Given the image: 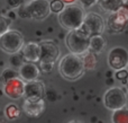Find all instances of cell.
Segmentation results:
<instances>
[{
  "instance_id": "6da1fadb",
  "label": "cell",
  "mask_w": 128,
  "mask_h": 123,
  "mask_svg": "<svg viewBox=\"0 0 128 123\" xmlns=\"http://www.w3.org/2000/svg\"><path fill=\"white\" fill-rule=\"evenodd\" d=\"M84 65L82 56L75 53H68L64 55L58 63V72L64 79L68 81H75L83 76Z\"/></svg>"
},
{
  "instance_id": "7a4b0ae2",
  "label": "cell",
  "mask_w": 128,
  "mask_h": 123,
  "mask_svg": "<svg viewBox=\"0 0 128 123\" xmlns=\"http://www.w3.org/2000/svg\"><path fill=\"white\" fill-rule=\"evenodd\" d=\"M83 9L84 8L82 7L81 4L78 5L74 2L68 4L58 16L60 25L68 31L79 28L83 23L84 17H86Z\"/></svg>"
},
{
  "instance_id": "3957f363",
  "label": "cell",
  "mask_w": 128,
  "mask_h": 123,
  "mask_svg": "<svg viewBox=\"0 0 128 123\" xmlns=\"http://www.w3.org/2000/svg\"><path fill=\"white\" fill-rule=\"evenodd\" d=\"M90 36L79 28L71 29L65 37V44L70 52L82 55L90 50Z\"/></svg>"
},
{
  "instance_id": "277c9868",
  "label": "cell",
  "mask_w": 128,
  "mask_h": 123,
  "mask_svg": "<svg viewBox=\"0 0 128 123\" xmlns=\"http://www.w3.org/2000/svg\"><path fill=\"white\" fill-rule=\"evenodd\" d=\"M24 44L22 34L15 29H8L0 36V47L4 53L9 55H12L22 51Z\"/></svg>"
},
{
  "instance_id": "5b68a950",
  "label": "cell",
  "mask_w": 128,
  "mask_h": 123,
  "mask_svg": "<svg viewBox=\"0 0 128 123\" xmlns=\"http://www.w3.org/2000/svg\"><path fill=\"white\" fill-rule=\"evenodd\" d=\"M79 29L90 37L94 35H101L102 32L104 31V20L99 14L88 13L86 14L84 20L79 27Z\"/></svg>"
},
{
  "instance_id": "8992f818",
  "label": "cell",
  "mask_w": 128,
  "mask_h": 123,
  "mask_svg": "<svg viewBox=\"0 0 128 123\" xmlns=\"http://www.w3.org/2000/svg\"><path fill=\"white\" fill-rule=\"evenodd\" d=\"M127 95L122 88L112 87L104 93V103L108 110L116 111L125 107L127 105Z\"/></svg>"
},
{
  "instance_id": "52a82bcc",
  "label": "cell",
  "mask_w": 128,
  "mask_h": 123,
  "mask_svg": "<svg viewBox=\"0 0 128 123\" xmlns=\"http://www.w3.org/2000/svg\"><path fill=\"white\" fill-rule=\"evenodd\" d=\"M107 62L109 67L115 71L125 69L128 66V51L122 46L114 47L109 51Z\"/></svg>"
},
{
  "instance_id": "ba28073f",
  "label": "cell",
  "mask_w": 128,
  "mask_h": 123,
  "mask_svg": "<svg viewBox=\"0 0 128 123\" xmlns=\"http://www.w3.org/2000/svg\"><path fill=\"white\" fill-rule=\"evenodd\" d=\"M108 27L114 33L122 32L128 25V8L122 6L119 10L110 13L108 17Z\"/></svg>"
},
{
  "instance_id": "9c48e42d",
  "label": "cell",
  "mask_w": 128,
  "mask_h": 123,
  "mask_svg": "<svg viewBox=\"0 0 128 123\" xmlns=\"http://www.w3.org/2000/svg\"><path fill=\"white\" fill-rule=\"evenodd\" d=\"M27 8L29 10L32 19L44 20L52 13L51 2L48 0H32L27 4Z\"/></svg>"
},
{
  "instance_id": "30bf717a",
  "label": "cell",
  "mask_w": 128,
  "mask_h": 123,
  "mask_svg": "<svg viewBox=\"0 0 128 123\" xmlns=\"http://www.w3.org/2000/svg\"><path fill=\"white\" fill-rule=\"evenodd\" d=\"M25 86H26V83L24 79L17 77V78H14L4 84L2 90L7 97L16 101V99H19L25 96Z\"/></svg>"
},
{
  "instance_id": "8fae6325",
  "label": "cell",
  "mask_w": 128,
  "mask_h": 123,
  "mask_svg": "<svg viewBox=\"0 0 128 123\" xmlns=\"http://www.w3.org/2000/svg\"><path fill=\"white\" fill-rule=\"evenodd\" d=\"M40 62L54 63L60 58V47L54 41H42L40 43Z\"/></svg>"
},
{
  "instance_id": "7c38bea8",
  "label": "cell",
  "mask_w": 128,
  "mask_h": 123,
  "mask_svg": "<svg viewBox=\"0 0 128 123\" xmlns=\"http://www.w3.org/2000/svg\"><path fill=\"white\" fill-rule=\"evenodd\" d=\"M46 95V89L42 81L32 80L27 81L25 86V98L28 101H40Z\"/></svg>"
},
{
  "instance_id": "4fadbf2b",
  "label": "cell",
  "mask_w": 128,
  "mask_h": 123,
  "mask_svg": "<svg viewBox=\"0 0 128 123\" xmlns=\"http://www.w3.org/2000/svg\"><path fill=\"white\" fill-rule=\"evenodd\" d=\"M22 111L30 117H40L45 111V102L40 101H28L25 99L22 104Z\"/></svg>"
},
{
  "instance_id": "5bb4252c",
  "label": "cell",
  "mask_w": 128,
  "mask_h": 123,
  "mask_svg": "<svg viewBox=\"0 0 128 123\" xmlns=\"http://www.w3.org/2000/svg\"><path fill=\"white\" fill-rule=\"evenodd\" d=\"M22 54L24 56L25 61L29 62H40V43L29 42L24 44L22 49Z\"/></svg>"
},
{
  "instance_id": "9a60e30c",
  "label": "cell",
  "mask_w": 128,
  "mask_h": 123,
  "mask_svg": "<svg viewBox=\"0 0 128 123\" xmlns=\"http://www.w3.org/2000/svg\"><path fill=\"white\" fill-rule=\"evenodd\" d=\"M19 75L20 78H22L26 83L27 81L36 80L38 75H40V68L36 66V63L27 61L19 68Z\"/></svg>"
},
{
  "instance_id": "2e32d148",
  "label": "cell",
  "mask_w": 128,
  "mask_h": 123,
  "mask_svg": "<svg viewBox=\"0 0 128 123\" xmlns=\"http://www.w3.org/2000/svg\"><path fill=\"white\" fill-rule=\"evenodd\" d=\"M98 4L102 10L107 13H114L124 6V0H99Z\"/></svg>"
},
{
  "instance_id": "e0dca14e",
  "label": "cell",
  "mask_w": 128,
  "mask_h": 123,
  "mask_svg": "<svg viewBox=\"0 0 128 123\" xmlns=\"http://www.w3.org/2000/svg\"><path fill=\"white\" fill-rule=\"evenodd\" d=\"M82 60H83V65H84V69L86 71H93L97 67L98 63V59H97V53L90 51L86 52L84 54H82Z\"/></svg>"
},
{
  "instance_id": "ac0fdd59",
  "label": "cell",
  "mask_w": 128,
  "mask_h": 123,
  "mask_svg": "<svg viewBox=\"0 0 128 123\" xmlns=\"http://www.w3.org/2000/svg\"><path fill=\"white\" fill-rule=\"evenodd\" d=\"M106 47V41L101 35H94L91 36L90 38V51L99 54Z\"/></svg>"
},
{
  "instance_id": "d6986e66",
  "label": "cell",
  "mask_w": 128,
  "mask_h": 123,
  "mask_svg": "<svg viewBox=\"0 0 128 123\" xmlns=\"http://www.w3.org/2000/svg\"><path fill=\"white\" fill-rule=\"evenodd\" d=\"M111 121L114 123H128V108L122 107L120 110L114 111Z\"/></svg>"
},
{
  "instance_id": "ffe728a7",
  "label": "cell",
  "mask_w": 128,
  "mask_h": 123,
  "mask_svg": "<svg viewBox=\"0 0 128 123\" xmlns=\"http://www.w3.org/2000/svg\"><path fill=\"white\" fill-rule=\"evenodd\" d=\"M17 77H20L19 71H16L12 68H6V69L1 72V85H4L7 81L11 80V79H14V78H17Z\"/></svg>"
},
{
  "instance_id": "44dd1931",
  "label": "cell",
  "mask_w": 128,
  "mask_h": 123,
  "mask_svg": "<svg viewBox=\"0 0 128 123\" xmlns=\"http://www.w3.org/2000/svg\"><path fill=\"white\" fill-rule=\"evenodd\" d=\"M4 114H6L7 119L9 120H16L17 117H19L20 115V110L18 108L17 105L15 104H8L4 108Z\"/></svg>"
},
{
  "instance_id": "7402d4cb",
  "label": "cell",
  "mask_w": 128,
  "mask_h": 123,
  "mask_svg": "<svg viewBox=\"0 0 128 123\" xmlns=\"http://www.w3.org/2000/svg\"><path fill=\"white\" fill-rule=\"evenodd\" d=\"M65 2L63 0H53L51 1V10L52 13H56V14H60L61 11L64 9L65 7Z\"/></svg>"
},
{
  "instance_id": "603a6c76",
  "label": "cell",
  "mask_w": 128,
  "mask_h": 123,
  "mask_svg": "<svg viewBox=\"0 0 128 123\" xmlns=\"http://www.w3.org/2000/svg\"><path fill=\"white\" fill-rule=\"evenodd\" d=\"M17 15L19 16L20 18H24V19H26V18L32 19L30 14H29V10H28V8H27V4L22 5L19 8H17Z\"/></svg>"
},
{
  "instance_id": "cb8c5ba5",
  "label": "cell",
  "mask_w": 128,
  "mask_h": 123,
  "mask_svg": "<svg viewBox=\"0 0 128 123\" xmlns=\"http://www.w3.org/2000/svg\"><path fill=\"white\" fill-rule=\"evenodd\" d=\"M24 56H22V55H19V54H17V53H15V54H12V58L10 59V62H11V65L14 66V67H22V65H24Z\"/></svg>"
},
{
  "instance_id": "d4e9b609",
  "label": "cell",
  "mask_w": 128,
  "mask_h": 123,
  "mask_svg": "<svg viewBox=\"0 0 128 123\" xmlns=\"http://www.w3.org/2000/svg\"><path fill=\"white\" fill-rule=\"evenodd\" d=\"M6 4L9 8L17 9V8H19L22 5L25 4V0H6Z\"/></svg>"
},
{
  "instance_id": "484cf974",
  "label": "cell",
  "mask_w": 128,
  "mask_h": 123,
  "mask_svg": "<svg viewBox=\"0 0 128 123\" xmlns=\"http://www.w3.org/2000/svg\"><path fill=\"white\" fill-rule=\"evenodd\" d=\"M116 78H117L118 80L125 83V80L128 79V71L126 70V68H125V69L117 70V71H116Z\"/></svg>"
},
{
  "instance_id": "4316f807",
  "label": "cell",
  "mask_w": 128,
  "mask_h": 123,
  "mask_svg": "<svg viewBox=\"0 0 128 123\" xmlns=\"http://www.w3.org/2000/svg\"><path fill=\"white\" fill-rule=\"evenodd\" d=\"M11 23V18H7L6 16L1 17V34H4V32H7L9 29V25Z\"/></svg>"
},
{
  "instance_id": "83f0119b",
  "label": "cell",
  "mask_w": 128,
  "mask_h": 123,
  "mask_svg": "<svg viewBox=\"0 0 128 123\" xmlns=\"http://www.w3.org/2000/svg\"><path fill=\"white\" fill-rule=\"evenodd\" d=\"M79 1L83 8H90V7L94 6L96 4H98L99 0H79Z\"/></svg>"
},
{
  "instance_id": "f1b7e54d",
  "label": "cell",
  "mask_w": 128,
  "mask_h": 123,
  "mask_svg": "<svg viewBox=\"0 0 128 123\" xmlns=\"http://www.w3.org/2000/svg\"><path fill=\"white\" fill-rule=\"evenodd\" d=\"M40 67L42 69L44 70V72H50L53 68V63H50V62H40Z\"/></svg>"
},
{
  "instance_id": "f546056e",
  "label": "cell",
  "mask_w": 128,
  "mask_h": 123,
  "mask_svg": "<svg viewBox=\"0 0 128 123\" xmlns=\"http://www.w3.org/2000/svg\"><path fill=\"white\" fill-rule=\"evenodd\" d=\"M64 2H65V4H72V2H74L75 0H63Z\"/></svg>"
},
{
  "instance_id": "4dcf8cb0",
  "label": "cell",
  "mask_w": 128,
  "mask_h": 123,
  "mask_svg": "<svg viewBox=\"0 0 128 123\" xmlns=\"http://www.w3.org/2000/svg\"><path fill=\"white\" fill-rule=\"evenodd\" d=\"M124 5H128V0H124Z\"/></svg>"
},
{
  "instance_id": "1f68e13d",
  "label": "cell",
  "mask_w": 128,
  "mask_h": 123,
  "mask_svg": "<svg viewBox=\"0 0 128 123\" xmlns=\"http://www.w3.org/2000/svg\"><path fill=\"white\" fill-rule=\"evenodd\" d=\"M127 92H128V85H127Z\"/></svg>"
}]
</instances>
